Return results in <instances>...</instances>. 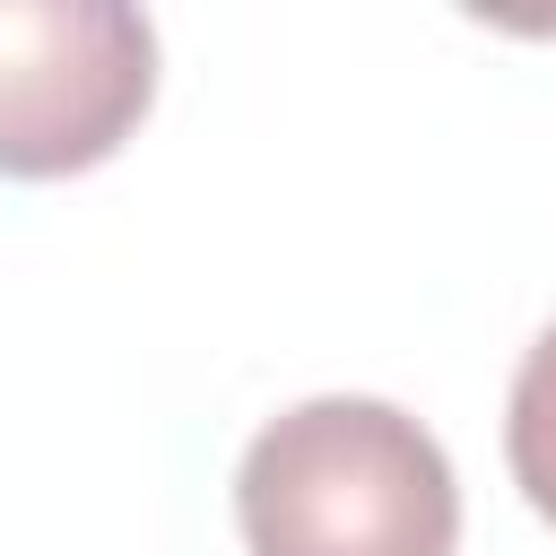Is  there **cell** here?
Returning <instances> with one entry per match:
<instances>
[{"label":"cell","instance_id":"obj_1","mask_svg":"<svg viewBox=\"0 0 556 556\" xmlns=\"http://www.w3.org/2000/svg\"><path fill=\"white\" fill-rule=\"evenodd\" d=\"M235 530L252 556H452L460 486L408 408L321 391L243 443Z\"/></svg>","mask_w":556,"mask_h":556},{"label":"cell","instance_id":"obj_2","mask_svg":"<svg viewBox=\"0 0 556 556\" xmlns=\"http://www.w3.org/2000/svg\"><path fill=\"white\" fill-rule=\"evenodd\" d=\"M156 96V26L122 0H0V174L104 165Z\"/></svg>","mask_w":556,"mask_h":556},{"label":"cell","instance_id":"obj_3","mask_svg":"<svg viewBox=\"0 0 556 556\" xmlns=\"http://www.w3.org/2000/svg\"><path fill=\"white\" fill-rule=\"evenodd\" d=\"M504 460H513V486L530 495V513L556 521V321L530 339V356H521V374H513Z\"/></svg>","mask_w":556,"mask_h":556}]
</instances>
